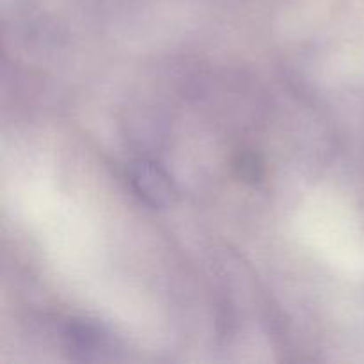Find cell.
Wrapping results in <instances>:
<instances>
[{
	"instance_id": "obj_1",
	"label": "cell",
	"mask_w": 364,
	"mask_h": 364,
	"mask_svg": "<svg viewBox=\"0 0 364 364\" xmlns=\"http://www.w3.org/2000/svg\"><path fill=\"white\" fill-rule=\"evenodd\" d=\"M128 180L135 194L148 205L164 208L173 203V180L159 164L149 162V160H137L128 169Z\"/></svg>"
},
{
	"instance_id": "obj_2",
	"label": "cell",
	"mask_w": 364,
	"mask_h": 364,
	"mask_svg": "<svg viewBox=\"0 0 364 364\" xmlns=\"http://www.w3.org/2000/svg\"><path fill=\"white\" fill-rule=\"evenodd\" d=\"M68 348L80 359H100L107 348V336L89 323H73L66 333Z\"/></svg>"
},
{
	"instance_id": "obj_3",
	"label": "cell",
	"mask_w": 364,
	"mask_h": 364,
	"mask_svg": "<svg viewBox=\"0 0 364 364\" xmlns=\"http://www.w3.org/2000/svg\"><path fill=\"white\" fill-rule=\"evenodd\" d=\"M238 169H240L242 176L247 178V180H256V178H258V173H256L258 166H256L255 156H251V155L242 156V162H240V166H238Z\"/></svg>"
}]
</instances>
